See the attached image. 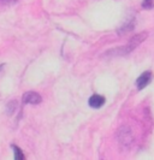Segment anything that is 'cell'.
Returning a JSON list of instances; mask_svg holds the SVG:
<instances>
[{
	"mask_svg": "<svg viewBox=\"0 0 154 160\" xmlns=\"http://www.w3.org/2000/svg\"><path fill=\"white\" fill-rule=\"evenodd\" d=\"M147 36H148V32L137 34V35H135L125 46H123V47H121V48H117V49H113V51H110V52H107V53H113L114 56H125V54L130 53L131 51H134L140 43H142V42L147 39Z\"/></svg>",
	"mask_w": 154,
	"mask_h": 160,
	"instance_id": "1",
	"label": "cell"
},
{
	"mask_svg": "<svg viewBox=\"0 0 154 160\" xmlns=\"http://www.w3.org/2000/svg\"><path fill=\"white\" fill-rule=\"evenodd\" d=\"M151 81H152V72L145 71V72H142L137 77L135 84H136V87H137L138 90H142V89H145L147 86L151 83Z\"/></svg>",
	"mask_w": 154,
	"mask_h": 160,
	"instance_id": "2",
	"label": "cell"
},
{
	"mask_svg": "<svg viewBox=\"0 0 154 160\" xmlns=\"http://www.w3.org/2000/svg\"><path fill=\"white\" fill-rule=\"evenodd\" d=\"M22 100H23V104L39 105L42 101V98L36 92H27V93H24Z\"/></svg>",
	"mask_w": 154,
	"mask_h": 160,
	"instance_id": "3",
	"label": "cell"
},
{
	"mask_svg": "<svg viewBox=\"0 0 154 160\" xmlns=\"http://www.w3.org/2000/svg\"><path fill=\"white\" fill-rule=\"evenodd\" d=\"M105 101H106L105 96L100 95V94H93L89 98V100H88V104L93 108H100V107L104 106Z\"/></svg>",
	"mask_w": 154,
	"mask_h": 160,
	"instance_id": "4",
	"label": "cell"
},
{
	"mask_svg": "<svg viewBox=\"0 0 154 160\" xmlns=\"http://www.w3.org/2000/svg\"><path fill=\"white\" fill-rule=\"evenodd\" d=\"M134 27H135V22H134V19H131L130 22H127L125 24H123L122 28L119 29V32H128L130 30H132Z\"/></svg>",
	"mask_w": 154,
	"mask_h": 160,
	"instance_id": "5",
	"label": "cell"
},
{
	"mask_svg": "<svg viewBox=\"0 0 154 160\" xmlns=\"http://www.w3.org/2000/svg\"><path fill=\"white\" fill-rule=\"evenodd\" d=\"M12 149H13V155H15V159L16 160H23L24 159V154L22 152V149L17 146H12Z\"/></svg>",
	"mask_w": 154,
	"mask_h": 160,
	"instance_id": "6",
	"label": "cell"
},
{
	"mask_svg": "<svg viewBox=\"0 0 154 160\" xmlns=\"http://www.w3.org/2000/svg\"><path fill=\"white\" fill-rule=\"evenodd\" d=\"M153 6H154V0H143L142 1V8H143L149 10V8H152Z\"/></svg>",
	"mask_w": 154,
	"mask_h": 160,
	"instance_id": "7",
	"label": "cell"
},
{
	"mask_svg": "<svg viewBox=\"0 0 154 160\" xmlns=\"http://www.w3.org/2000/svg\"><path fill=\"white\" fill-rule=\"evenodd\" d=\"M2 68H4V65L0 64V72H1V70H2Z\"/></svg>",
	"mask_w": 154,
	"mask_h": 160,
	"instance_id": "8",
	"label": "cell"
}]
</instances>
